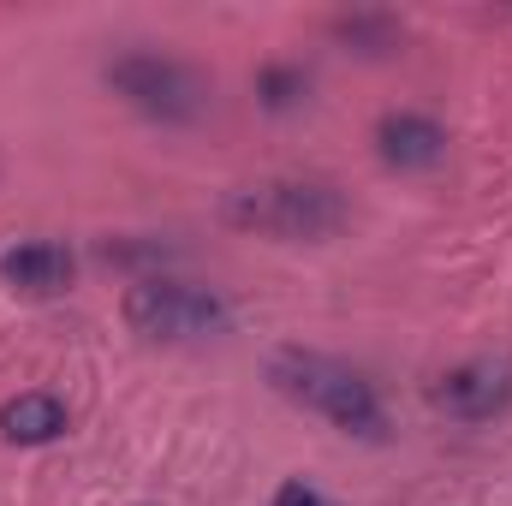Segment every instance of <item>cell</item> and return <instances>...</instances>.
Instances as JSON below:
<instances>
[{
	"label": "cell",
	"instance_id": "6da1fadb",
	"mask_svg": "<svg viewBox=\"0 0 512 506\" xmlns=\"http://www.w3.org/2000/svg\"><path fill=\"white\" fill-rule=\"evenodd\" d=\"M268 376H274V387H280L286 399H298L304 411L328 417L334 429L364 435V441H382V405H376L370 381L352 376L346 364H334V358H310V352H280Z\"/></svg>",
	"mask_w": 512,
	"mask_h": 506
},
{
	"label": "cell",
	"instance_id": "7a4b0ae2",
	"mask_svg": "<svg viewBox=\"0 0 512 506\" xmlns=\"http://www.w3.org/2000/svg\"><path fill=\"white\" fill-rule=\"evenodd\" d=\"M227 221L274 239H328L346 227V203L334 185H245L227 197Z\"/></svg>",
	"mask_w": 512,
	"mask_h": 506
},
{
	"label": "cell",
	"instance_id": "3957f363",
	"mask_svg": "<svg viewBox=\"0 0 512 506\" xmlns=\"http://www.w3.org/2000/svg\"><path fill=\"white\" fill-rule=\"evenodd\" d=\"M126 322H131V334H143V340L185 346V340L221 334V328H227V304H221L209 286L149 274V280L126 286Z\"/></svg>",
	"mask_w": 512,
	"mask_h": 506
},
{
	"label": "cell",
	"instance_id": "277c9868",
	"mask_svg": "<svg viewBox=\"0 0 512 506\" xmlns=\"http://www.w3.org/2000/svg\"><path fill=\"white\" fill-rule=\"evenodd\" d=\"M108 90L126 96L137 114L167 120V126H185L203 114V78L167 54H120L108 66Z\"/></svg>",
	"mask_w": 512,
	"mask_h": 506
},
{
	"label": "cell",
	"instance_id": "5b68a950",
	"mask_svg": "<svg viewBox=\"0 0 512 506\" xmlns=\"http://www.w3.org/2000/svg\"><path fill=\"white\" fill-rule=\"evenodd\" d=\"M512 399V376L495 364H459L435 381V405L459 423H489L495 411H507Z\"/></svg>",
	"mask_w": 512,
	"mask_h": 506
},
{
	"label": "cell",
	"instance_id": "8992f818",
	"mask_svg": "<svg viewBox=\"0 0 512 506\" xmlns=\"http://www.w3.org/2000/svg\"><path fill=\"white\" fill-rule=\"evenodd\" d=\"M72 274H78V262L54 239H24V245H12L0 256V280L12 292H24V298H54V292L72 286Z\"/></svg>",
	"mask_w": 512,
	"mask_h": 506
},
{
	"label": "cell",
	"instance_id": "52a82bcc",
	"mask_svg": "<svg viewBox=\"0 0 512 506\" xmlns=\"http://www.w3.org/2000/svg\"><path fill=\"white\" fill-rule=\"evenodd\" d=\"M376 149H382L387 167L399 173H423V167H441L447 161V131L423 114H387L376 126Z\"/></svg>",
	"mask_w": 512,
	"mask_h": 506
},
{
	"label": "cell",
	"instance_id": "ba28073f",
	"mask_svg": "<svg viewBox=\"0 0 512 506\" xmlns=\"http://www.w3.org/2000/svg\"><path fill=\"white\" fill-rule=\"evenodd\" d=\"M0 435L18 441V447H42V441L66 435V405H60L54 393L30 387V393H18V399L0 405Z\"/></svg>",
	"mask_w": 512,
	"mask_h": 506
},
{
	"label": "cell",
	"instance_id": "9c48e42d",
	"mask_svg": "<svg viewBox=\"0 0 512 506\" xmlns=\"http://www.w3.org/2000/svg\"><path fill=\"white\" fill-rule=\"evenodd\" d=\"M256 96H262L268 114H286V108L304 96V72H292V66H268V72L256 78Z\"/></svg>",
	"mask_w": 512,
	"mask_h": 506
},
{
	"label": "cell",
	"instance_id": "30bf717a",
	"mask_svg": "<svg viewBox=\"0 0 512 506\" xmlns=\"http://www.w3.org/2000/svg\"><path fill=\"white\" fill-rule=\"evenodd\" d=\"M274 506H328V501H322L304 477H292V483H280V489H274Z\"/></svg>",
	"mask_w": 512,
	"mask_h": 506
}]
</instances>
